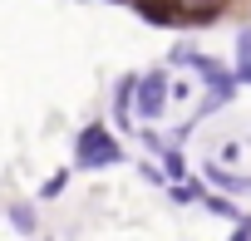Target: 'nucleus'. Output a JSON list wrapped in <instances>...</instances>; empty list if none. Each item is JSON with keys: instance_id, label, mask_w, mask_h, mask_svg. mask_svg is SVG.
<instances>
[{"instance_id": "1", "label": "nucleus", "mask_w": 251, "mask_h": 241, "mask_svg": "<svg viewBox=\"0 0 251 241\" xmlns=\"http://www.w3.org/2000/svg\"><path fill=\"white\" fill-rule=\"evenodd\" d=\"M123 163V143L108 133V123H84L74 133V172H103Z\"/></svg>"}, {"instance_id": "2", "label": "nucleus", "mask_w": 251, "mask_h": 241, "mask_svg": "<svg viewBox=\"0 0 251 241\" xmlns=\"http://www.w3.org/2000/svg\"><path fill=\"white\" fill-rule=\"evenodd\" d=\"M173 103V69L168 64H153L148 74H138V98H133V113L143 123H158Z\"/></svg>"}, {"instance_id": "3", "label": "nucleus", "mask_w": 251, "mask_h": 241, "mask_svg": "<svg viewBox=\"0 0 251 241\" xmlns=\"http://www.w3.org/2000/svg\"><path fill=\"white\" fill-rule=\"evenodd\" d=\"M133 98H138V74H118V79H113V123H118V128H133V123H138Z\"/></svg>"}, {"instance_id": "4", "label": "nucleus", "mask_w": 251, "mask_h": 241, "mask_svg": "<svg viewBox=\"0 0 251 241\" xmlns=\"http://www.w3.org/2000/svg\"><path fill=\"white\" fill-rule=\"evenodd\" d=\"M173 5L182 15V30H192V25H217L231 0H173Z\"/></svg>"}, {"instance_id": "5", "label": "nucleus", "mask_w": 251, "mask_h": 241, "mask_svg": "<svg viewBox=\"0 0 251 241\" xmlns=\"http://www.w3.org/2000/svg\"><path fill=\"white\" fill-rule=\"evenodd\" d=\"M143 25H168V30H182V15H177V5L173 0H133L128 5Z\"/></svg>"}, {"instance_id": "6", "label": "nucleus", "mask_w": 251, "mask_h": 241, "mask_svg": "<svg viewBox=\"0 0 251 241\" xmlns=\"http://www.w3.org/2000/svg\"><path fill=\"white\" fill-rule=\"evenodd\" d=\"M207 192H212V182H207V177H182V182H168V197H173V207L207 202Z\"/></svg>"}, {"instance_id": "7", "label": "nucleus", "mask_w": 251, "mask_h": 241, "mask_svg": "<svg viewBox=\"0 0 251 241\" xmlns=\"http://www.w3.org/2000/svg\"><path fill=\"white\" fill-rule=\"evenodd\" d=\"M202 177H207L217 192H251V177H241V172H231V168H222V163H207Z\"/></svg>"}, {"instance_id": "8", "label": "nucleus", "mask_w": 251, "mask_h": 241, "mask_svg": "<svg viewBox=\"0 0 251 241\" xmlns=\"http://www.w3.org/2000/svg\"><path fill=\"white\" fill-rule=\"evenodd\" d=\"M5 221H10L20 236H35V226H40V212H35V202H10V207H5Z\"/></svg>"}, {"instance_id": "9", "label": "nucleus", "mask_w": 251, "mask_h": 241, "mask_svg": "<svg viewBox=\"0 0 251 241\" xmlns=\"http://www.w3.org/2000/svg\"><path fill=\"white\" fill-rule=\"evenodd\" d=\"M158 163H163L168 182H182V177H192V172H187V158H182V148H177V143H168V148L158 153Z\"/></svg>"}, {"instance_id": "10", "label": "nucleus", "mask_w": 251, "mask_h": 241, "mask_svg": "<svg viewBox=\"0 0 251 241\" xmlns=\"http://www.w3.org/2000/svg\"><path fill=\"white\" fill-rule=\"evenodd\" d=\"M202 207H207L212 217H222V221H241V217H246V212H241V207H236V202H231L226 192H217V187L207 192V202H202Z\"/></svg>"}, {"instance_id": "11", "label": "nucleus", "mask_w": 251, "mask_h": 241, "mask_svg": "<svg viewBox=\"0 0 251 241\" xmlns=\"http://www.w3.org/2000/svg\"><path fill=\"white\" fill-rule=\"evenodd\" d=\"M231 69H236L241 84H251V25L236 35V64H231Z\"/></svg>"}, {"instance_id": "12", "label": "nucleus", "mask_w": 251, "mask_h": 241, "mask_svg": "<svg viewBox=\"0 0 251 241\" xmlns=\"http://www.w3.org/2000/svg\"><path fill=\"white\" fill-rule=\"evenodd\" d=\"M197 54H202V49L182 40V45H173V49H168V69H192V64H197Z\"/></svg>"}, {"instance_id": "13", "label": "nucleus", "mask_w": 251, "mask_h": 241, "mask_svg": "<svg viewBox=\"0 0 251 241\" xmlns=\"http://www.w3.org/2000/svg\"><path fill=\"white\" fill-rule=\"evenodd\" d=\"M64 187H69V168H59V172H50V177L40 182V202H54Z\"/></svg>"}, {"instance_id": "14", "label": "nucleus", "mask_w": 251, "mask_h": 241, "mask_svg": "<svg viewBox=\"0 0 251 241\" xmlns=\"http://www.w3.org/2000/svg\"><path fill=\"white\" fill-rule=\"evenodd\" d=\"M138 138H143V148H148V153H153V158H158V153H163V148H168V138H163V133H158V123H143V128H138Z\"/></svg>"}, {"instance_id": "15", "label": "nucleus", "mask_w": 251, "mask_h": 241, "mask_svg": "<svg viewBox=\"0 0 251 241\" xmlns=\"http://www.w3.org/2000/svg\"><path fill=\"white\" fill-rule=\"evenodd\" d=\"M138 177H143V182H168V172H163V163H148V158L138 163Z\"/></svg>"}, {"instance_id": "16", "label": "nucleus", "mask_w": 251, "mask_h": 241, "mask_svg": "<svg viewBox=\"0 0 251 241\" xmlns=\"http://www.w3.org/2000/svg\"><path fill=\"white\" fill-rule=\"evenodd\" d=\"M226 241H251V217H241V221H231V236Z\"/></svg>"}, {"instance_id": "17", "label": "nucleus", "mask_w": 251, "mask_h": 241, "mask_svg": "<svg viewBox=\"0 0 251 241\" xmlns=\"http://www.w3.org/2000/svg\"><path fill=\"white\" fill-rule=\"evenodd\" d=\"M173 98L187 103V98H192V79H173Z\"/></svg>"}, {"instance_id": "18", "label": "nucleus", "mask_w": 251, "mask_h": 241, "mask_svg": "<svg viewBox=\"0 0 251 241\" xmlns=\"http://www.w3.org/2000/svg\"><path fill=\"white\" fill-rule=\"evenodd\" d=\"M79 5H89V0H79Z\"/></svg>"}]
</instances>
